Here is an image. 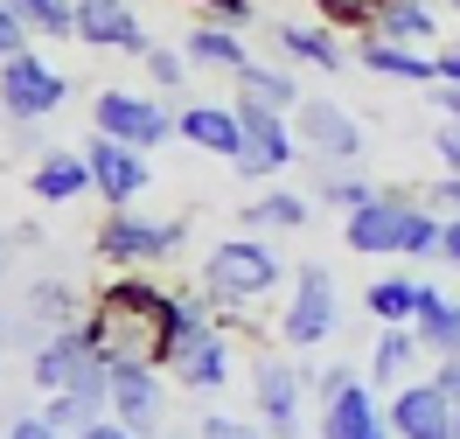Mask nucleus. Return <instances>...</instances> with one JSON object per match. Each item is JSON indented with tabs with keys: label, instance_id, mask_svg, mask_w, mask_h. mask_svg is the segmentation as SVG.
Listing matches in <instances>:
<instances>
[{
	"label": "nucleus",
	"instance_id": "f257e3e1",
	"mask_svg": "<svg viewBox=\"0 0 460 439\" xmlns=\"http://www.w3.org/2000/svg\"><path fill=\"white\" fill-rule=\"evenodd\" d=\"M174 307H181V293L154 286V279H119L91 300V342L112 356H140L154 370H168V342H174Z\"/></svg>",
	"mask_w": 460,
	"mask_h": 439
},
{
	"label": "nucleus",
	"instance_id": "f03ea898",
	"mask_svg": "<svg viewBox=\"0 0 460 439\" xmlns=\"http://www.w3.org/2000/svg\"><path fill=\"white\" fill-rule=\"evenodd\" d=\"M439 231H447V216H432V209H419L411 196H398V189H384V196H370L363 209H349V251H363V259H391V251H404V259H439Z\"/></svg>",
	"mask_w": 460,
	"mask_h": 439
},
{
	"label": "nucleus",
	"instance_id": "7ed1b4c3",
	"mask_svg": "<svg viewBox=\"0 0 460 439\" xmlns=\"http://www.w3.org/2000/svg\"><path fill=\"white\" fill-rule=\"evenodd\" d=\"M272 286H279V259H272L265 244H252V237H224V244L209 251V265H202V293H209L217 307H252V300H265Z\"/></svg>",
	"mask_w": 460,
	"mask_h": 439
},
{
	"label": "nucleus",
	"instance_id": "20e7f679",
	"mask_svg": "<svg viewBox=\"0 0 460 439\" xmlns=\"http://www.w3.org/2000/svg\"><path fill=\"white\" fill-rule=\"evenodd\" d=\"M63 98H70V77L57 63H42L35 49L0 57V105H7V119H49V112H63Z\"/></svg>",
	"mask_w": 460,
	"mask_h": 439
},
{
	"label": "nucleus",
	"instance_id": "39448f33",
	"mask_svg": "<svg viewBox=\"0 0 460 439\" xmlns=\"http://www.w3.org/2000/svg\"><path fill=\"white\" fill-rule=\"evenodd\" d=\"M189 244V231L181 224H161V216H133V209H112L105 216V231H98V251L105 259H119V265H146V259H174Z\"/></svg>",
	"mask_w": 460,
	"mask_h": 439
},
{
	"label": "nucleus",
	"instance_id": "423d86ee",
	"mask_svg": "<svg viewBox=\"0 0 460 439\" xmlns=\"http://www.w3.org/2000/svg\"><path fill=\"white\" fill-rule=\"evenodd\" d=\"M237 119H244V154L230 161L237 175H279V168H293L300 161V140H293L287 112H272V105H237Z\"/></svg>",
	"mask_w": 460,
	"mask_h": 439
},
{
	"label": "nucleus",
	"instance_id": "0eeeda50",
	"mask_svg": "<svg viewBox=\"0 0 460 439\" xmlns=\"http://www.w3.org/2000/svg\"><path fill=\"white\" fill-rule=\"evenodd\" d=\"M91 126L98 133H112V140H126V146H161L174 133V119L154 105V98H140V91H98V105H91Z\"/></svg>",
	"mask_w": 460,
	"mask_h": 439
},
{
	"label": "nucleus",
	"instance_id": "6e6552de",
	"mask_svg": "<svg viewBox=\"0 0 460 439\" xmlns=\"http://www.w3.org/2000/svg\"><path fill=\"white\" fill-rule=\"evenodd\" d=\"M328 328H335V286H328L321 265H300L293 300H287V321H279V342H287V349H321Z\"/></svg>",
	"mask_w": 460,
	"mask_h": 439
},
{
	"label": "nucleus",
	"instance_id": "1a4fd4ad",
	"mask_svg": "<svg viewBox=\"0 0 460 439\" xmlns=\"http://www.w3.org/2000/svg\"><path fill=\"white\" fill-rule=\"evenodd\" d=\"M293 140H300V154H321V161H356L363 154V126L335 105V98H307L300 105V119H293Z\"/></svg>",
	"mask_w": 460,
	"mask_h": 439
},
{
	"label": "nucleus",
	"instance_id": "9d476101",
	"mask_svg": "<svg viewBox=\"0 0 460 439\" xmlns=\"http://www.w3.org/2000/svg\"><path fill=\"white\" fill-rule=\"evenodd\" d=\"M84 161H91V189H98L112 209H126V203L146 189V181H154V168L140 161V146L112 140V133H98V140L84 146Z\"/></svg>",
	"mask_w": 460,
	"mask_h": 439
},
{
	"label": "nucleus",
	"instance_id": "9b49d317",
	"mask_svg": "<svg viewBox=\"0 0 460 439\" xmlns=\"http://www.w3.org/2000/svg\"><path fill=\"white\" fill-rule=\"evenodd\" d=\"M384 426L398 439H454V398L439 383H398V398L384 405Z\"/></svg>",
	"mask_w": 460,
	"mask_h": 439
},
{
	"label": "nucleus",
	"instance_id": "f8f14e48",
	"mask_svg": "<svg viewBox=\"0 0 460 439\" xmlns=\"http://www.w3.org/2000/svg\"><path fill=\"white\" fill-rule=\"evenodd\" d=\"M112 418L126 433H154L161 426V370L140 356H119L112 363Z\"/></svg>",
	"mask_w": 460,
	"mask_h": 439
},
{
	"label": "nucleus",
	"instance_id": "ddd939ff",
	"mask_svg": "<svg viewBox=\"0 0 460 439\" xmlns=\"http://www.w3.org/2000/svg\"><path fill=\"white\" fill-rule=\"evenodd\" d=\"M321 391H328V405H321V439H363L370 426H384L376 405H370V391L349 377V370H328Z\"/></svg>",
	"mask_w": 460,
	"mask_h": 439
},
{
	"label": "nucleus",
	"instance_id": "4468645a",
	"mask_svg": "<svg viewBox=\"0 0 460 439\" xmlns=\"http://www.w3.org/2000/svg\"><path fill=\"white\" fill-rule=\"evenodd\" d=\"M77 35L91 49H133V57H146V29L133 14V0H77Z\"/></svg>",
	"mask_w": 460,
	"mask_h": 439
},
{
	"label": "nucleus",
	"instance_id": "2eb2a0df",
	"mask_svg": "<svg viewBox=\"0 0 460 439\" xmlns=\"http://www.w3.org/2000/svg\"><path fill=\"white\" fill-rule=\"evenodd\" d=\"M168 370L189 383V391H217V383L230 377V342H224V335H217L209 321H202L196 335H181V342H174Z\"/></svg>",
	"mask_w": 460,
	"mask_h": 439
},
{
	"label": "nucleus",
	"instance_id": "dca6fc26",
	"mask_svg": "<svg viewBox=\"0 0 460 439\" xmlns=\"http://www.w3.org/2000/svg\"><path fill=\"white\" fill-rule=\"evenodd\" d=\"M252 391H259V418L279 439H293V426H300V377H293L279 356H259L252 363Z\"/></svg>",
	"mask_w": 460,
	"mask_h": 439
},
{
	"label": "nucleus",
	"instance_id": "f3484780",
	"mask_svg": "<svg viewBox=\"0 0 460 439\" xmlns=\"http://www.w3.org/2000/svg\"><path fill=\"white\" fill-rule=\"evenodd\" d=\"M174 133L189 146H202V154H224V161L244 154V119H237V105H189V112L174 119Z\"/></svg>",
	"mask_w": 460,
	"mask_h": 439
},
{
	"label": "nucleus",
	"instance_id": "a211bd4d",
	"mask_svg": "<svg viewBox=\"0 0 460 439\" xmlns=\"http://www.w3.org/2000/svg\"><path fill=\"white\" fill-rule=\"evenodd\" d=\"M356 63H363L370 77H398V84H432V77H439V63H432V57H419L411 42H384L376 29H363Z\"/></svg>",
	"mask_w": 460,
	"mask_h": 439
},
{
	"label": "nucleus",
	"instance_id": "6ab92c4d",
	"mask_svg": "<svg viewBox=\"0 0 460 439\" xmlns=\"http://www.w3.org/2000/svg\"><path fill=\"white\" fill-rule=\"evenodd\" d=\"M272 42H279V57L307 63V70H342V35L328 22H272Z\"/></svg>",
	"mask_w": 460,
	"mask_h": 439
},
{
	"label": "nucleus",
	"instance_id": "aec40b11",
	"mask_svg": "<svg viewBox=\"0 0 460 439\" xmlns=\"http://www.w3.org/2000/svg\"><path fill=\"white\" fill-rule=\"evenodd\" d=\"M91 356H98V342H91V328H57L42 349H35V383L42 391H63V383L84 370Z\"/></svg>",
	"mask_w": 460,
	"mask_h": 439
},
{
	"label": "nucleus",
	"instance_id": "412c9836",
	"mask_svg": "<svg viewBox=\"0 0 460 439\" xmlns=\"http://www.w3.org/2000/svg\"><path fill=\"white\" fill-rule=\"evenodd\" d=\"M91 189V161L84 154H70V146H57V154H42L29 175V196L35 203H77Z\"/></svg>",
	"mask_w": 460,
	"mask_h": 439
},
{
	"label": "nucleus",
	"instance_id": "4be33fe9",
	"mask_svg": "<svg viewBox=\"0 0 460 439\" xmlns=\"http://www.w3.org/2000/svg\"><path fill=\"white\" fill-rule=\"evenodd\" d=\"M230 91H237V105H272V112H293V105H300V84H293L287 70L259 63V57L230 70Z\"/></svg>",
	"mask_w": 460,
	"mask_h": 439
},
{
	"label": "nucleus",
	"instance_id": "5701e85b",
	"mask_svg": "<svg viewBox=\"0 0 460 439\" xmlns=\"http://www.w3.org/2000/svg\"><path fill=\"white\" fill-rule=\"evenodd\" d=\"M363 300H370L376 321H404V328H411V321H419V307L432 300V286H426V279H411V272H391V279H370Z\"/></svg>",
	"mask_w": 460,
	"mask_h": 439
},
{
	"label": "nucleus",
	"instance_id": "b1692460",
	"mask_svg": "<svg viewBox=\"0 0 460 439\" xmlns=\"http://www.w3.org/2000/svg\"><path fill=\"white\" fill-rule=\"evenodd\" d=\"M426 356V342H419V328L404 321H384V335H376V356H370V377L376 383H404V370Z\"/></svg>",
	"mask_w": 460,
	"mask_h": 439
},
{
	"label": "nucleus",
	"instance_id": "393cba45",
	"mask_svg": "<svg viewBox=\"0 0 460 439\" xmlns=\"http://www.w3.org/2000/svg\"><path fill=\"white\" fill-rule=\"evenodd\" d=\"M432 29H439V7H432V0H391V7L376 14V35H384V42H411V49H426Z\"/></svg>",
	"mask_w": 460,
	"mask_h": 439
},
{
	"label": "nucleus",
	"instance_id": "a878e982",
	"mask_svg": "<svg viewBox=\"0 0 460 439\" xmlns=\"http://www.w3.org/2000/svg\"><path fill=\"white\" fill-rule=\"evenodd\" d=\"M181 49H189V63H209V70H237V63H252V49H244V42H237V35L224 29V22H202V29H189V42H181Z\"/></svg>",
	"mask_w": 460,
	"mask_h": 439
},
{
	"label": "nucleus",
	"instance_id": "bb28decb",
	"mask_svg": "<svg viewBox=\"0 0 460 439\" xmlns=\"http://www.w3.org/2000/svg\"><path fill=\"white\" fill-rule=\"evenodd\" d=\"M419 342H426L432 356H460V300H447V293L432 286V300L419 307Z\"/></svg>",
	"mask_w": 460,
	"mask_h": 439
},
{
	"label": "nucleus",
	"instance_id": "cd10ccee",
	"mask_svg": "<svg viewBox=\"0 0 460 439\" xmlns=\"http://www.w3.org/2000/svg\"><path fill=\"white\" fill-rule=\"evenodd\" d=\"M244 224H259V231H300V224H307V196L272 189V196H259V203L244 209Z\"/></svg>",
	"mask_w": 460,
	"mask_h": 439
},
{
	"label": "nucleus",
	"instance_id": "c85d7f7f",
	"mask_svg": "<svg viewBox=\"0 0 460 439\" xmlns=\"http://www.w3.org/2000/svg\"><path fill=\"white\" fill-rule=\"evenodd\" d=\"M22 22H29V35H77V0H7Z\"/></svg>",
	"mask_w": 460,
	"mask_h": 439
},
{
	"label": "nucleus",
	"instance_id": "c756f323",
	"mask_svg": "<svg viewBox=\"0 0 460 439\" xmlns=\"http://www.w3.org/2000/svg\"><path fill=\"white\" fill-rule=\"evenodd\" d=\"M314 7H321L328 29H376V14H384L391 0H314Z\"/></svg>",
	"mask_w": 460,
	"mask_h": 439
},
{
	"label": "nucleus",
	"instance_id": "7c9ffc66",
	"mask_svg": "<svg viewBox=\"0 0 460 439\" xmlns=\"http://www.w3.org/2000/svg\"><path fill=\"white\" fill-rule=\"evenodd\" d=\"M314 196H321V203H335V209H363L370 196H384V189H370L363 175H321Z\"/></svg>",
	"mask_w": 460,
	"mask_h": 439
},
{
	"label": "nucleus",
	"instance_id": "2f4dec72",
	"mask_svg": "<svg viewBox=\"0 0 460 439\" xmlns=\"http://www.w3.org/2000/svg\"><path fill=\"white\" fill-rule=\"evenodd\" d=\"M29 314H42V321H57V328H70V286H63V279H35Z\"/></svg>",
	"mask_w": 460,
	"mask_h": 439
},
{
	"label": "nucleus",
	"instance_id": "473e14b6",
	"mask_svg": "<svg viewBox=\"0 0 460 439\" xmlns=\"http://www.w3.org/2000/svg\"><path fill=\"white\" fill-rule=\"evenodd\" d=\"M146 77L161 91H181L189 84V49H146Z\"/></svg>",
	"mask_w": 460,
	"mask_h": 439
},
{
	"label": "nucleus",
	"instance_id": "72a5a7b5",
	"mask_svg": "<svg viewBox=\"0 0 460 439\" xmlns=\"http://www.w3.org/2000/svg\"><path fill=\"white\" fill-rule=\"evenodd\" d=\"M189 7H202V14H209V22H224V29H244V22L259 14L252 0H189Z\"/></svg>",
	"mask_w": 460,
	"mask_h": 439
},
{
	"label": "nucleus",
	"instance_id": "f704fd0d",
	"mask_svg": "<svg viewBox=\"0 0 460 439\" xmlns=\"http://www.w3.org/2000/svg\"><path fill=\"white\" fill-rule=\"evenodd\" d=\"M14 49H29V22L0 0V57H14Z\"/></svg>",
	"mask_w": 460,
	"mask_h": 439
},
{
	"label": "nucleus",
	"instance_id": "c9c22d12",
	"mask_svg": "<svg viewBox=\"0 0 460 439\" xmlns=\"http://www.w3.org/2000/svg\"><path fill=\"white\" fill-rule=\"evenodd\" d=\"M432 209L460 216V168H454V175H439V181H432Z\"/></svg>",
	"mask_w": 460,
	"mask_h": 439
},
{
	"label": "nucleus",
	"instance_id": "e433bc0d",
	"mask_svg": "<svg viewBox=\"0 0 460 439\" xmlns=\"http://www.w3.org/2000/svg\"><path fill=\"white\" fill-rule=\"evenodd\" d=\"M202 439H259V433L237 426V418H202Z\"/></svg>",
	"mask_w": 460,
	"mask_h": 439
},
{
	"label": "nucleus",
	"instance_id": "4c0bfd02",
	"mask_svg": "<svg viewBox=\"0 0 460 439\" xmlns=\"http://www.w3.org/2000/svg\"><path fill=\"white\" fill-rule=\"evenodd\" d=\"M432 383H439V391H447V398L460 405V356H439V370H432Z\"/></svg>",
	"mask_w": 460,
	"mask_h": 439
},
{
	"label": "nucleus",
	"instance_id": "58836bf2",
	"mask_svg": "<svg viewBox=\"0 0 460 439\" xmlns=\"http://www.w3.org/2000/svg\"><path fill=\"white\" fill-rule=\"evenodd\" d=\"M7 439H63V433L49 426V418H14V426H7Z\"/></svg>",
	"mask_w": 460,
	"mask_h": 439
},
{
	"label": "nucleus",
	"instance_id": "ea45409f",
	"mask_svg": "<svg viewBox=\"0 0 460 439\" xmlns=\"http://www.w3.org/2000/svg\"><path fill=\"white\" fill-rule=\"evenodd\" d=\"M432 146H439V161H447V168H460V126H439Z\"/></svg>",
	"mask_w": 460,
	"mask_h": 439
},
{
	"label": "nucleus",
	"instance_id": "a19ab883",
	"mask_svg": "<svg viewBox=\"0 0 460 439\" xmlns=\"http://www.w3.org/2000/svg\"><path fill=\"white\" fill-rule=\"evenodd\" d=\"M432 105H439V119L460 126V84H432Z\"/></svg>",
	"mask_w": 460,
	"mask_h": 439
},
{
	"label": "nucleus",
	"instance_id": "79ce46f5",
	"mask_svg": "<svg viewBox=\"0 0 460 439\" xmlns=\"http://www.w3.org/2000/svg\"><path fill=\"white\" fill-rule=\"evenodd\" d=\"M439 259L460 272V216H447V231H439Z\"/></svg>",
	"mask_w": 460,
	"mask_h": 439
},
{
	"label": "nucleus",
	"instance_id": "37998d69",
	"mask_svg": "<svg viewBox=\"0 0 460 439\" xmlns=\"http://www.w3.org/2000/svg\"><path fill=\"white\" fill-rule=\"evenodd\" d=\"M432 63H439V77H432V84H460V42H454V49H439Z\"/></svg>",
	"mask_w": 460,
	"mask_h": 439
},
{
	"label": "nucleus",
	"instance_id": "c03bdc74",
	"mask_svg": "<svg viewBox=\"0 0 460 439\" xmlns=\"http://www.w3.org/2000/svg\"><path fill=\"white\" fill-rule=\"evenodd\" d=\"M77 439H140V433H126L119 418H98V426H84V433H77Z\"/></svg>",
	"mask_w": 460,
	"mask_h": 439
},
{
	"label": "nucleus",
	"instance_id": "a18cd8bd",
	"mask_svg": "<svg viewBox=\"0 0 460 439\" xmlns=\"http://www.w3.org/2000/svg\"><path fill=\"white\" fill-rule=\"evenodd\" d=\"M363 439H391V426H370V433H363Z\"/></svg>",
	"mask_w": 460,
	"mask_h": 439
},
{
	"label": "nucleus",
	"instance_id": "49530a36",
	"mask_svg": "<svg viewBox=\"0 0 460 439\" xmlns=\"http://www.w3.org/2000/svg\"><path fill=\"white\" fill-rule=\"evenodd\" d=\"M454 439H460V405H454Z\"/></svg>",
	"mask_w": 460,
	"mask_h": 439
},
{
	"label": "nucleus",
	"instance_id": "de8ad7c7",
	"mask_svg": "<svg viewBox=\"0 0 460 439\" xmlns=\"http://www.w3.org/2000/svg\"><path fill=\"white\" fill-rule=\"evenodd\" d=\"M432 7H460V0H432Z\"/></svg>",
	"mask_w": 460,
	"mask_h": 439
},
{
	"label": "nucleus",
	"instance_id": "09e8293b",
	"mask_svg": "<svg viewBox=\"0 0 460 439\" xmlns=\"http://www.w3.org/2000/svg\"><path fill=\"white\" fill-rule=\"evenodd\" d=\"M0 119H7V105H0Z\"/></svg>",
	"mask_w": 460,
	"mask_h": 439
}]
</instances>
